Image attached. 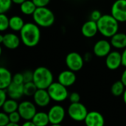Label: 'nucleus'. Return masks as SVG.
Masks as SVG:
<instances>
[{"instance_id":"nucleus-1","label":"nucleus","mask_w":126,"mask_h":126,"mask_svg":"<svg viewBox=\"0 0 126 126\" xmlns=\"http://www.w3.org/2000/svg\"><path fill=\"white\" fill-rule=\"evenodd\" d=\"M20 38L22 43L28 47H35L41 39V30L35 23H25L20 31Z\"/></svg>"},{"instance_id":"nucleus-2","label":"nucleus","mask_w":126,"mask_h":126,"mask_svg":"<svg viewBox=\"0 0 126 126\" xmlns=\"http://www.w3.org/2000/svg\"><path fill=\"white\" fill-rule=\"evenodd\" d=\"M98 30L106 38H111L119 30V21L111 14L103 15L97 21Z\"/></svg>"},{"instance_id":"nucleus-3","label":"nucleus","mask_w":126,"mask_h":126,"mask_svg":"<svg viewBox=\"0 0 126 126\" xmlns=\"http://www.w3.org/2000/svg\"><path fill=\"white\" fill-rule=\"evenodd\" d=\"M34 22L41 27H49L55 22V15L53 12L47 7H37L32 14Z\"/></svg>"},{"instance_id":"nucleus-4","label":"nucleus","mask_w":126,"mask_h":126,"mask_svg":"<svg viewBox=\"0 0 126 126\" xmlns=\"http://www.w3.org/2000/svg\"><path fill=\"white\" fill-rule=\"evenodd\" d=\"M38 89H47L53 83L52 72L45 66H39L33 72V80Z\"/></svg>"},{"instance_id":"nucleus-5","label":"nucleus","mask_w":126,"mask_h":126,"mask_svg":"<svg viewBox=\"0 0 126 126\" xmlns=\"http://www.w3.org/2000/svg\"><path fill=\"white\" fill-rule=\"evenodd\" d=\"M67 87L62 85L61 83L53 82L47 89L51 99L55 102H63L69 97Z\"/></svg>"},{"instance_id":"nucleus-6","label":"nucleus","mask_w":126,"mask_h":126,"mask_svg":"<svg viewBox=\"0 0 126 126\" xmlns=\"http://www.w3.org/2000/svg\"><path fill=\"white\" fill-rule=\"evenodd\" d=\"M67 114L69 117L76 122L84 121L87 114L88 110L86 107L81 103H71L67 109Z\"/></svg>"},{"instance_id":"nucleus-7","label":"nucleus","mask_w":126,"mask_h":126,"mask_svg":"<svg viewBox=\"0 0 126 126\" xmlns=\"http://www.w3.org/2000/svg\"><path fill=\"white\" fill-rule=\"evenodd\" d=\"M66 115L64 108L61 105H55L50 108L48 111L49 123L52 126H60L63 121Z\"/></svg>"},{"instance_id":"nucleus-8","label":"nucleus","mask_w":126,"mask_h":126,"mask_svg":"<svg viewBox=\"0 0 126 126\" xmlns=\"http://www.w3.org/2000/svg\"><path fill=\"white\" fill-rule=\"evenodd\" d=\"M66 64L69 69L73 72L80 71L84 64V58L78 52H69L66 57Z\"/></svg>"},{"instance_id":"nucleus-9","label":"nucleus","mask_w":126,"mask_h":126,"mask_svg":"<svg viewBox=\"0 0 126 126\" xmlns=\"http://www.w3.org/2000/svg\"><path fill=\"white\" fill-rule=\"evenodd\" d=\"M18 111L19 112L21 119L24 120H31L37 113L35 103H32L28 100H25L19 103Z\"/></svg>"},{"instance_id":"nucleus-10","label":"nucleus","mask_w":126,"mask_h":126,"mask_svg":"<svg viewBox=\"0 0 126 126\" xmlns=\"http://www.w3.org/2000/svg\"><path fill=\"white\" fill-rule=\"evenodd\" d=\"M111 14L119 21H126V0H117L111 9Z\"/></svg>"},{"instance_id":"nucleus-11","label":"nucleus","mask_w":126,"mask_h":126,"mask_svg":"<svg viewBox=\"0 0 126 126\" xmlns=\"http://www.w3.org/2000/svg\"><path fill=\"white\" fill-rule=\"evenodd\" d=\"M21 38L14 33H6L0 35V42L9 49H15L18 48L21 43Z\"/></svg>"},{"instance_id":"nucleus-12","label":"nucleus","mask_w":126,"mask_h":126,"mask_svg":"<svg viewBox=\"0 0 126 126\" xmlns=\"http://www.w3.org/2000/svg\"><path fill=\"white\" fill-rule=\"evenodd\" d=\"M111 44L105 39L99 40L97 41L94 46L93 52L94 54L99 58L106 57L110 52L111 49Z\"/></svg>"},{"instance_id":"nucleus-13","label":"nucleus","mask_w":126,"mask_h":126,"mask_svg":"<svg viewBox=\"0 0 126 126\" xmlns=\"http://www.w3.org/2000/svg\"><path fill=\"white\" fill-rule=\"evenodd\" d=\"M32 97L35 104L39 107L47 106L52 100L47 89H38Z\"/></svg>"},{"instance_id":"nucleus-14","label":"nucleus","mask_w":126,"mask_h":126,"mask_svg":"<svg viewBox=\"0 0 126 126\" xmlns=\"http://www.w3.org/2000/svg\"><path fill=\"white\" fill-rule=\"evenodd\" d=\"M106 64L110 70H116L122 65V54L118 51H112L106 59Z\"/></svg>"},{"instance_id":"nucleus-15","label":"nucleus","mask_w":126,"mask_h":126,"mask_svg":"<svg viewBox=\"0 0 126 126\" xmlns=\"http://www.w3.org/2000/svg\"><path fill=\"white\" fill-rule=\"evenodd\" d=\"M84 123L87 126H103L105 124V119L100 112L92 111L88 112Z\"/></svg>"},{"instance_id":"nucleus-16","label":"nucleus","mask_w":126,"mask_h":126,"mask_svg":"<svg viewBox=\"0 0 126 126\" xmlns=\"http://www.w3.org/2000/svg\"><path fill=\"white\" fill-rule=\"evenodd\" d=\"M76 79L77 77L75 72L70 69L61 72L58 77V81L61 83L62 85L65 86L66 87L72 86L75 83Z\"/></svg>"},{"instance_id":"nucleus-17","label":"nucleus","mask_w":126,"mask_h":126,"mask_svg":"<svg viewBox=\"0 0 126 126\" xmlns=\"http://www.w3.org/2000/svg\"><path fill=\"white\" fill-rule=\"evenodd\" d=\"M98 32L99 30L97 21L91 19L86 21L81 27V32L86 38H92L95 36Z\"/></svg>"},{"instance_id":"nucleus-18","label":"nucleus","mask_w":126,"mask_h":126,"mask_svg":"<svg viewBox=\"0 0 126 126\" xmlns=\"http://www.w3.org/2000/svg\"><path fill=\"white\" fill-rule=\"evenodd\" d=\"M7 92L8 97L14 100L20 99L23 95L24 93V84H17L13 82L7 88Z\"/></svg>"},{"instance_id":"nucleus-19","label":"nucleus","mask_w":126,"mask_h":126,"mask_svg":"<svg viewBox=\"0 0 126 126\" xmlns=\"http://www.w3.org/2000/svg\"><path fill=\"white\" fill-rule=\"evenodd\" d=\"M13 82V77L10 72L5 67L0 68V89H7Z\"/></svg>"},{"instance_id":"nucleus-20","label":"nucleus","mask_w":126,"mask_h":126,"mask_svg":"<svg viewBox=\"0 0 126 126\" xmlns=\"http://www.w3.org/2000/svg\"><path fill=\"white\" fill-rule=\"evenodd\" d=\"M111 44L116 49L126 48V34L117 32L111 38Z\"/></svg>"},{"instance_id":"nucleus-21","label":"nucleus","mask_w":126,"mask_h":126,"mask_svg":"<svg viewBox=\"0 0 126 126\" xmlns=\"http://www.w3.org/2000/svg\"><path fill=\"white\" fill-rule=\"evenodd\" d=\"M32 120L35 126H46L49 123L48 113L44 111L37 112Z\"/></svg>"},{"instance_id":"nucleus-22","label":"nucleus","mask_w":126,"mask_h":126,"mask_svg":"<svg viewBox=\"0 0 126 126\" xmlns=\"http://www.w3.org/2000/svg\"><path fill=\"white\" fill-rule=\"evenodd\" d=\"M36 8H37L36 5L34 4V2L32 0H26L20 4L21 12L26 16H30V15L32 16Z\"/></svg>"},{"instance_id":"nucleus-23","label":"nucleus","mask_w":126,"mask_h":126,"mask_svg":"<svg viewBox=\"0 0 126 126\" xmlns=\"http://www.w3.org/2000/svg\"><path fill=\"white\" fill-rule=\"evenodd\" d=\"M25 24L23 18L18 16H13L10 18V28L13 31H21Z\"/></svg>"},{"instance_id":"nucleus-24","label":"nucleus","mask_w":126,"mask_h":126,"mask_svg":"<svg viewBox=\"0 0 126 126\" xmlns=\"http://www.w3.org/2000/svg\"><path fill=\"white\" fill-rule=\"evenodd\" d=\"M18 103H17L16 100L14 99H9L7 100L1 106L2 109V111L7 114H10L13 111H18Z\"/></svg>"},{"instance_id":"nucleus-25","label":"nucleus","mask_w":126,"mask_h":126,"mask_svg":"<svg viewBox=\"0 0 126 126\" xmlns=\"http://www.w3.org/2000/svg\"><path fill=\"white\" fill-rule=\"evenodd\" d=\"M126 86L124 85V83L122 82V80H118L116 81L111 88V94L115 96V97H120L121 95L123 94L126 89H125Z\"/></svg>"},{"instance_id":"nucleus-26","label":"nucleus","mask_w":126,"mask_h":126,"mask_svg":"<svg viewBox=\"0 0 126 126\" xmlns=\"http://www.w3.org/2000/svg\"><path fill=\"white\" fill-rule=\"evenodd\" d=\"M37 90H38V87L36 86V85L35 84V83L33 81H30V82L24 83V95L28 96V97L33 96Z\"/></svg>"},{"instance_id":"nucleus-27","label":"nucleus","mask_w":126,"mask_h":126,"mask_svg":"<svg viewBox=\"0 0 126 126\" xmlns=\"http://www.w3.org/2000/svg\"><path fill=\"white\" fill-rule=\"evenodd\" d=\"M10 28V18L4 14H0V30L4 31Z\"/></svg>"},{"instance_id":"nucleus-28","label":"nucleus","mask_w":126,"mask_h":126,"mask_svg":"<svg viewBox=\"0 0 126 126\" xmlns=\"http://www.w3.org/2000/svg\"><path fill=\"white\" fill-rule=\"evenodd\" d=\"M13 0H0V13H7L12 6Z\"/></svg>"},{"instance_id":"nucleus-29","label":"nucleus","mask_w":126,"mask_h":126,"mask_svg":"<svg viewBox=\"0 0 126 126\" xmlns=\"http://www.w3.org/2000/svg\"><path fill=\"white\" fill-rule=\"evenodd\" d=\"M9 118H10V122L14 123H18L20 122L21 117L18 111H13L10 114H9Z\"/></svg>"},{"instance_id":"nucleus-30","label":"nucleus","mask_w":126,"mask_h":126,"mask_svg":"<svg viewBox=\"0 0 126 126\" xmlns=\"http://www.w3.org/2000/svg\"><path fill=\"white\" fill-rule=\"evenodd\" d=\"M10 123L9 114L2 111L0 113V126H7Z\"/></svg>"},{"instance_id":"nucleus-31","label":"nucleus","mask_w":126,"mask_h":126,"mask_svg":"<svg viewBox=\"0 0 126 126\" xmlns=\"http://www.w3.org/2000/svg\"><path fill=\"white\" fill-rule=\"evenodd\" d=\"M13 82L17 84H24V76L23 73H16L13 76Z\"/></svg>"},{"instance_id":"nucleus-32","label":"nucleus","mask_w":126,"mask_h":126,"mask_svg":"<svg viewBox=\"0 0 126 126\" xmlns=\"http://www.w3.org/2000/svg\"><path fill=\"white\" fill-rule=\"evenodd\" d=\"M23 76H24V83H27V82H30L33 80V72L30 71V70H27L23 73Z\"/></svg>"},{"instance_id":"nucleus-33","label":"nucleus","mask_w":126,"mask_h":126,"mask_svg":"<svg viewBox=\"0 0 126 126\" xmlns=\"http://www.w3.org/2000/svg\"><path fill=\"white\" fill-rule=\"evenodd\" d=\"M102 13H100V11L97 10H93L92 13H91V15H90V19L91 20H93V21H97L102 16Z\"/></svg>"},{"instance_id":"nucleus-34","label":"nucleus","mask_w":126,"mask_h":126,"mask_svg":"<svg viewBox=\"0 0 126 126\" xmlns=\"http://www.w3.org/2000/svg\"><path fill=\"white\" fill-rule=\"evenodd\" d=\"M69 99L71 103H78L80 100V96L78 92H72L69 95Z\"/></svg>"},{"instance_id":"nucleus-35","label":"nucleus","mask_w":126,"mask_h":126,"mask_svg":"<svg viewBox=\"0 0 126 126\" xmlns=\"http://www.w3.org/2000/svg\"><path fill=\"white\" fill-rule=\"evenodd\" d=\"M8 96L7 89H0V106H1L4 102L7 100V97Z\"/></svg>"},{"instance_id":"nucleus-36","label":"nucleus","mask_w":126,"mask_h":126,"mask_svg":"<svg viewBox=\"0 0 126 126\" xmlns=\"http://www.w3.org/2000/svg\"><path fill=\"white\" fill-rule=\"evenodd\" d=\"M34 4L36 5L37 7H47L49 2L50 0H32Z\"/></svg>"},{"instance_id":"nucleus-37","label":"nucleus","mask_w":126,"mask_h":126,"mask_svg":"<svg viewBox=\"0 0 126 126\" xmlns=\"http://www.w3.org/2000/svg\"><path fill=\"white\" fill-rule=\"evenodd\" d=\"M122 65L126 68V48L124 49L122 53Z\"/></svg>"},{"instance_id":"nucleus-38","label":"nucleus","mask_w":126,"mask_h":126,"mask_svg":"<svg viewBox=\"0 0 126 126\" xmlns=\"http://www.w3.org/2000/svg\"><path fill=\"white\" fill-rule=\"evenodd\" d=\"M121 80L124 83V85L126 86V69L123 71V74L121 75Z\"/></svg>"},{"instance_id":"nucleus-39","label":"nucleus","mask_w":126,"mask_h":126,"mask_svg":"<svg viewBox=\"0 0 126 126\" xmlns=\"http://www.w3.org/2000/svg\"><path fill=\"white\" fill-rule=\"evenodd\" d=\"M23 126H35V124H34V123L32 122V120H26V122L25 123H23Z\"/></svg>"},{"instance_id":"nucleus-40","label":"nucleus","mask_w":126,"mask_h":126,"mask_svg":"<svg viewBox=\"0 0 126 126\" xmlns=\"http://www.w3.org/2000/svg\"><path fill=\"white\" fill-rule=\"evenodd\" d=\"M24 1H26V0H13V2L14 4H21Z\"/></svg>"},{"instance_id":"nucleus-41","label":"nucleus","mask_w":126,"mask_h":126,"mask_svg":"<svg viewBox=\"0 0 126 126\" xmlns=\"http://www.w3.org/2000/svg\"><path fill=\"white\" fill-rule=\"evenodd\" d=\"M123 101H124L125 104L126 105V89L125 92H124V93H123Z\"/></svg>"},{"instance_id":"nucleus-42","label":"nucleus","mask_w":126,"mask_h":126,"mask_svg":"<svg viewBox=\"0 0 126 126\" xmlns=\"http://www.w3.org/2000/svg\"><path fill=\"white\" fill-rule=\"evenodd\" d=\"M7 126H18V123H14L10 122V123H8V125Z\"/></svg>"}]
</instances>
